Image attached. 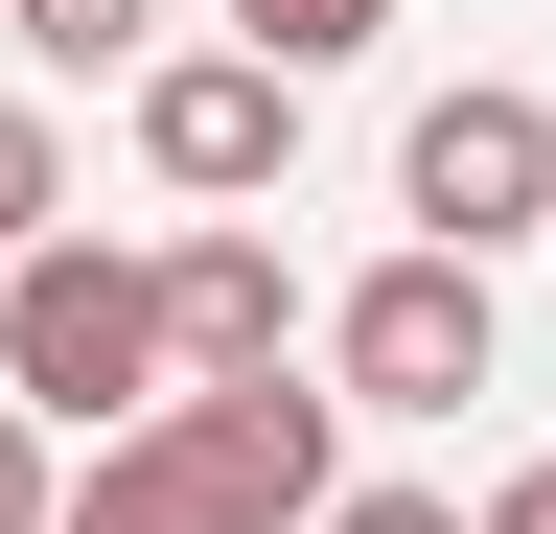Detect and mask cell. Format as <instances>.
<instances>
[{
	"label": "cell",
	"mask_w": 556,
	"mask_h": 534,
	"mask_svg": "<svg viewBox=\"0 0 556 534\" xmlns=\"http://www.w3.org/2000/svg\"><path fill=\"white\" fill-rule=\"evenodd\" d=\"M0 395L93 464V442H139L163 419V256H116V233H47V256H0Z\"/></svg>",
	"instance_id": "obj_1"
},
{
	"label": "cell",
	"mask_w": 556,
	"mask_h": 534,
	"mask_svg": "<svg viewBox=\"0 0 556 534\" xmlns=\"http://www.w3.org/2000/svg\"><path fill=\"white\" fill-rule=\"evenodd\" d=\"M486 349H510V302H486V256H371V280L325 302V372H348V419H464Z\"/></svg>",
	"instance_id": "obj_2"
},
{
	"label": "cell",
	"mask_w": 556,
	"mask_h": 534,
	"mask_svg": "<svg viewBox=\"0 0 556 534\" xmlns=\"http://www.w3.org/2000/svg\"><path fill=\"white\" fill-rule=\"evenodd\" d=\"M394 210H417V256H510V233H556V94H510V71L417 94Z\"/></svg>",
	"instance_id": "obj_3"
},
{
	"label": "cell",
	"mask_w": 556,
	"mask_h": 534,
	"mask_svg": "<svg viewBox=\"0 0 556 534\" xmlns=\"http://www.w3.org/2000/svg\"><path fill=\"white\" fill-rule=\"evenodd\" d=\"M163 464L208 488V534H325V511H348V395H302V372L163 395Z\"/></svg>",
	"instance_id": "obj_4"
},
{
	"label": "cell",
	"mask_w": 556,
	"mask_h": 534,
	"mask_svg": "<svg viewBox=\"0 0 556 534\" xmlns=\"http://www.w3.org/2000/svg\"><path fill=\"white\" fill-rule=\"evenodd\" d=\"M278 163H302V94H278L255 47H163V71H139V186H163L186 233H208V210H255Z\"/></svg>",
	"instance_id": "obj_5"
},
{
	"label": "cell",
	"mask_w": 556,
	"mask_h": 534,
	"mask_svg": "<svg viewBox=\"0 0 556 534\" xmlns=\"http://www.w3.org/2000/svg\"><path fill=\"white\" fill-rule=\"evenodd\" d=\"M163 372H186V395H255V372H302V280H278V233H255V210L163 233Z\"/></svg>",
	"instance_id": "obj_6"
},
{
	"label": "cell",
	"mask_w": 556,
	"mask_h": 534,
	"mask_svg": "<svg viewBox=\"0 0 556 534\" xmlns=\"http://www.w3.org/2000/svg\"><path fill=\"white\" fill-rule=\"evenodd\" d=\"M47 534H208V488L163 464V419H139V442H93V464H70V511H47Z\"/></svg>",
	"instance_id": "obj_7"
},
{
	"label": "cell",
	"mask_w": 556,
	"mask_h": 534,
	"mask_svg": "<svg viewBox=\"0 0 556 534\" xmlns=\"http://www.w3.org/2000/svg\"><path fill=\"white\" fill-rule=\"evenodd\" d=\"M232 47H255L278 94H325L348 47H394V0H232Z\"/></svg>",
	"instance_id": "obj_8"
},
{
	"label": "cell",
	"mask_w": 556,
	"mask_h": 534,
	"mask_svg": "<svg viewBox=\"0 0 556 534\" xmlns=\"http://www.w3.org/2000/svg\"><path fill=\"white\" fill-rule=\"evenodd\" d=\"M24 71H163V0H0Z\"/></svg>",
	"instance_id": "obj_9"
},
{
	"label": "cell",
	"mask_w": 556,
	"mask_h": 534,
	"mask_svg": "<svg viewBox=\"0 0 556 534\" xmlns=\"http://www.w3.org/2000/svg\"><path fill=\"white\" fill-rule=\"evenodd\" d=\"M70 233V140H47V94H0V256H47Z\"/></svg>",
	"instance_id": "obj_10"
},
{
	"label": "cell",
	"mask_w": 556,
	"mask_h": 534,
	"mask_svg": "<svg viewBox=\"0 0 556 534\" xmlns=\"http://www.w3.org/2000/svg\"><path fill=\"white\" fill-rule=\"evenodd\" d=\"M47 511H70V442L24 419V395H0V534H47Z\"/></svg>",
	"instance_id": "obj_11"
},
{
	"label": "cell",
	"mask_w": 556,
	"mask_h": 534,
	"mask_svg": "<svg viewBox=\"0 0 556 534\" xmlns=\"http://www.w3.org/2000/svg\"><path fill=\"white\" fill-rule=\"evenodd\" d=\"M325 534H464V488H348Z\"/></svg>",
	"instance_id": "obj_12"
},
{
	"label": "cell",
	"mask_w": 556,
	"mask_h": 534,
	"mask_svg": "<svg viewBox=\"0 0 556 534\" xmlns=\"http://www.w3.org/2000/svg\"><path fill=\"white\" fill-rule=\"evenodd\" d=\"M464 534H556V464H510V488H486V511H464Z\"/></svg>",
	"instance_id": "obj_13"
}]
</instances>
